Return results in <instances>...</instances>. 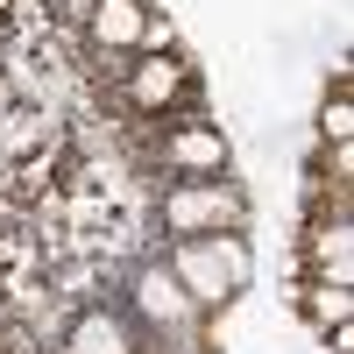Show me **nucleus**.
<instances>
[{"label":"nucleus","instance_id":"f257e3e1","mask_svg":"<svg viewBox=\"0 0 354 354\" xmlns=\"http://www.w3.org/2000/svg\"><path fill=\"white\" fill-rule=\"evenodd\" d=\"M170 277L185 283L192 305H227L234 290H248L255 255L241 234H198V241H170Z\"/></svg>","mask_w":354,"mask_h":354},{"label":"nucleus","instance_id":"f03ea898","mask_svg":"<svg viewBox=\"0 0 354 354\" xmlns=\"http://www.w3.org/2000/svg\"><path fill=\"white\" fill-rule=\"evenodd\" d=\"M163 234L170 241H198V234H241L248 198L227 185V177H177L163 192Z\"/></svg>","mask_w":354,"mask_h":354},{"label":"nucleus","instance_id":"7ed1b4c3","mask_svg":"<svg viewBox=\"0 0 354 354\" xmlns=\"http://www.w3.org/2000/svg\"><path fill=\"white\" fill-rule=\"evenodd\" d=\"M163 170L170 177H227V135L205 121H177L163 135Z\"/></svg>","mask_w":354,"mask_h":354},{"label":"nucleus","instance_id":"20e7f679","mask_svg":"<svg viewBox=\"0 0 354 354\" xmlns=\"http://www.w3.org/2000/svg\"><path fill=\"white\" fill-rule=\"evenodd\" d=\"M135 312L149 319V326L177 333V326H192V298H185V283L170 277V262H149V270H135Z\"/></svg>","mask_w":354,"mask_h":354},{"label":"nucleus","instance_id":"39448f33","mask_svg":"<svg viewBox=\"0 0 354 354\" xmlns=\"http://www.w3.org/2000/svg\"><path fill=\"white\" fill-rule=\"evenodd\" d=\"M85 36L100 50H135V43H149V8L142 0H93L85 8Z\"/></svg>","mask_w":354,"mask_h":354},{"label":"nucleus","instance_id":"423d86ee","mask_svg":"<svg viewBox=\"0 0 354 354\" xmlns=\"http://www.w3.org/2000/svg\"><path fill=\"white\" fill-rule=\"evenodd\" d=\"M64 354H135V326H128L121 312L93 305V312H78L71 326H64Z\"/></svg>","mask_w":354,"mask_h":354},{"label":"nucleus","instance_id":"0eeeda50","mask_svg":"<svg viewBox=\"0 0 354 354\" xmlns=\"http://www.w3.org/2000/svg\"><path fill=\"white\" fill-rule=\"evenodd\" d=\"M177 100H185V64H177V57H142V64H128V106L163 113Z\"/></svg>","mask_w":354,"mask_h":354},{"label":"nucleus","instance_id":"6e6552de","mask_svg":"<svg viewBox=\"0 0 354 354\" xmlns=\"http://www.w3.org/2000/svg\"><path fill=\"white\" fill-rule=\"evenodd\" d=\"M312 262H319L326 283H347V220H326L312 234Z\"/></svg>","mask_w":354,"mask_h":354},{"label":"nucleus","instance_id":"1a4fd4ad","mask_svg":"<svg viewBox=\"0 0 354 354\" xmlns=\"http://www.w3.org/2000/svg\"><path fill=\"white\" fill-rule=\"evenodd\" d=\"M312 319H319V326H347V319H354V290L347 283H319L312 290Z\"/></svg>","mask_w":354,"mask_h":354},{"label":"nucleus","instance_id":"9d476101","mask_svg":"<svg viewBox=\"0 0 354 354\" xmlns=\"http://www.w3.org/2000/svg\"><path fill=\"white\" fill-rule=\"evenodd\" d=\"M319 128H326V142H354V93L347 85H333L326 113H319Z\"/></svg>","mask_w":354,"mask_h":354}]
</instances>
